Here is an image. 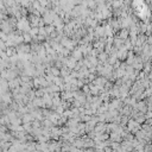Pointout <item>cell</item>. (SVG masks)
<instances>
[{
	"label": "cell",
	"mask_w": 152,
	"mask_h": 152,
	"mask_svg": "<svg viewBox=\"0 0 152 152\" xmlns=\"http://www.w3.org/2000/svg\"><path fill=\"white\" fill-rule=\"evenodd\" d=\"M121 37L126 38V37H127V31H123V32H121Z\"/></svg>",
	"instance_id": "1"
}]
</instances>
